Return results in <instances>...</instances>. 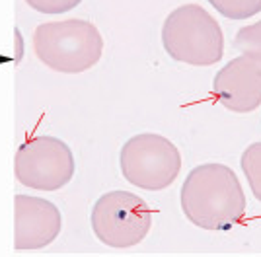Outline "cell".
Returning <instances> with one entry per match:
<instances>
[{
    "instance_id": "6da1fadb",
    "label": "cell",
    "mask_w": 261,
    "mask_h": 257,
    "mask_svg": "<svg viewBox=\"0 0 261 257\" xmlns=\"http://www.w3.org/2000/svg\"><path fill=\"white\" fill-rule=\"evenodd\" d=\"M179 203L185 218L203 230H232L246 216L238 175L224 164H201L187 173Z\"/></svg>"
},
{
    "instance_id": "7a4b0ae2",
    "label": "cell",
    "mask_w": 261,
    "mask_h": 257,
    "mask_svg": "<svg viewBox=\"0 0 261 257\" xmlns=\"http://www.w3.org/2000/svg\"><path fill=\"white\" fill-rule=\"evenodd\" d=\"M33 51L55 72L80 74L99 63L103 37L92 21L80 18L45 21L33 32Z\"/></svg>"
},
{
    "instance_id": "3957f363",
    "label": "cell",
    "mask_w": 261,
    "mask_h": 257,
    "mask_svg": "<svg viewBox=\"0 0 261 257\" xmlns=\"http://www.w3.org/2000/svg\"><path fill=\"white\" fill-rule=\"evenodd\" d=\"M162 45L174 61L191 66H211L224 57L222 28L199 4H184L168 14Z\"/></svg>"
},
{
    "instance_id": "277c9868",
    "label": "cell",
    "mask_w": 261,
    "mask_h": 257,
    "mask_svg": "<svg viewBox=\"0 0 261 257\" xmlns=\"http://www.w3.org/2000/svg\"><path fill=\"white\" fill-rule=\"evenodd\" d=\"M92 230L103 246L129 249L139 246L152 228V211L130 191L103 193L92 207Z\"/></svg>"
},
{
    "instance_id": "5b68a950",
    "label": "cell",
    "mask_w": 261,
    "mask_h": 257,
    "mask_svg": "<svg viewBox=\"0 0 261 257\" xmlns=\"http://www.w3.org/2000/svg\"><path fill=\"white\" fill-rule=\"evenodd\" d=\"M119 168L130 185L146 191H162L181 171V152L162 135L141 133L123 144Z\"/></svg>"
},
{
    "instance_id": "8992f818",
    "label": "cell",
    "mask_w": 261,
    "mask_h": 257,
    "mask_svg": "<svg viewBox=\"0 0 261 257\" xmlns=\"http://www.w3.org/2000/svg\"><path fill=\"white\" fill-rule=\"evenodd\" d=\"M74 156L65 140L41 135L28 139L14 156L16 179L37 191H57L74 175Z\"/></svg>"
},
{
    "instance_id": "52a82bcc",
    "label": "cell",
    "mask_w": 261,
    "mask_h": 257,
    "mask_svg": "<svg viewBox=\"0 0 261 257\" xmlns=\"http://www.w3.org/2000/svg\"><path fill=\"white\" fill-rule=\"evenodd\" d=\"M213 94L234 113H250L261 104V59L242 53L217 72Z\"/></svg>"
},
{
    "instance_id": "ba28073f",
    "label": "cell",
    "mask_w": 261,
    "mask_h": 257,
    "mask_svg": "<svg viewBox=\"0 0 261 257\" xmlns=\"http://www.w3.org/2000/svg\"><path fill=\"white\" fill-rule=\"evenodd\" d=\"M61 224V213L51 201L32 195L14 197V249H43L57 240Z\"/></svg>"
},
{
    "instance_id": "9c48e42d",
    "label": "cell",
    "mask_w": 261,
    "mask_h": 257,
    "mask_svg": "<svg viewBox=\"0 0 261 257\" xmlns=\"http://www.w3.org/2000/svg\"><path fill=\"white\" fill-rule=\"evenodd\" d=\"M240 166L250 183L253 197L261 203V142H253L244 150L240 158Z\"/></svg>"
},
{
    "instance_id": "30bf717a",
    "label": "cell",
    "mask_w": 261,
    "mask_h": 257,
    "mask_svg": "<svg viewBox=\"0 0 261 257\" xmlns=\"http://www.w3.org/2000/svg\"><path fill=\"white\" fill-rule=\"evenodd\" d=\"M207 2L228 20H248L261 12V0H207Z\"/></svg>"
},
{
    "instance_id": "8fae6325",
    "label": "cell",
    "mask_w": 261,
    "mask_h": 257,
    "mask_svg": "<svg viewBox=\"0 0 261 257\" xmlns=\"http://www.w3.org/2000/svg\"><path fill=\"white\" fill-rule=\"evenodd\" d=\"M234 47L240 53L261 59V20L238 30L236 37H234Z\"/></svg>"
},
{
    "instance_id": "7c38bea8",
    "label": "cell",
    "mask_w": 261,
    "mask_h": 257,
    "mask_svg": "<svg viewBox=\"0 0 261 257\" xmlns=\"http://www.w3.org/2000/svg\"><path fill=\"white\" fill-rule=\"evenodd\" d=\"M32 10L39 14H65L74 10L82 0H23Z\"/></svg>"
},
{
    "instance_id": "4fadbf2b",
    "label": "cell",
    "mask_w": 261,
    "mask_h": 257,
    "mask_svg": "<svg viewBox=\"0 0 261 257\" xmlns=\"http://www.w3.org/2000/svg\"><path fill=\"white\" fill-rule=\"evenodd\" d=\"M14 37H16V61H20L23 57V41L22 37H20V30H14Z\"/></svg>"
}]
</instances>
